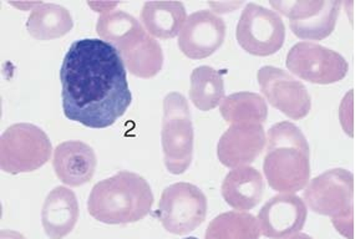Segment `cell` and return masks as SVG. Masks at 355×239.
<instances>
[{"instance_id": "obj_24", "label": "cell", "mask_w": 355, "mask_h": 239, "mask_svg": "<svg viewBox=\"0 0 355 239\" xmlns=\"http://www.w3.org/2000/svg\"><path fill=\"white\" fill-rule=\"evenodd\" d=\"M0 239H25L23 234L15 232V231H9V229H4L0 233Z\"/></svg>"}, {"instance_id": "obj_20", "label": "cell", "mask_w": 355, "mask_h": 239, "mask_svg": "<svg viewBox=\"0 0 355 239\" xmlns=\"http://www.w3.org/2000/svg\"><path fill=\"white\" fill-rule=\"evenodd\" d=\"M73 26V17L68 9L54 3H37L26 21L28 33L40 42L64 37Z\"/></svg>"}, {"instance_id": "obj_18", "label": "cell", "mask_w": 355, "mask_h": 239, "mask_svg": "<svg viewBox=\"0 0 355 239\" xmlns=\"http://www.w3.org/2000/svg\"><path fill=\"white\" fill-rule=\"evenodd\" d=\"M263 192V177L251 166L233 168L222 184V196L227 204L241 212L254 209L261 202Z\"/></svg>"}, {"instance_id": "obj_21", "label": "cell", "mask_w": 355, "mask_h": 239, "mask_svg": "<svg viewBox=\"0 0 355 239\" xmlns=\"http://www.w3.org/2000/svg\"><path fill=\"white\" fill-rule=\"evenodd\" d=\"M220 111L225 121L232 125H263L268 116V107L266 100L254 92H236L227 96L220 103Z\"/></svg>"}, {"instance_id": "obj_25", "label": "cell", "mask_w": 355, "mask_h": 239, "mask_svg": "<svg viewBox=\"0 0 355 239\" xmlns=\"http://www.w3.org/2000/svg\"><path fill=\"white\" fill-rule=\"evenodd\" d=\"M284 239H313L311 236H308L306 233H295L293 236H291V237H288V238Z\"/></svg>"}, {"instance_id": "obj_22", "label": "cell", "mask_w": 355, "mask_h": 239, "mask_svg": "<svg viewBox=\"0 0 355 239\" xmlns=\"http://www.w3.org/2000/svg\"><path fill=\"white\" fill-rule=\"evenodd\" d=\"M225 71L209 67L196 68L191 74L190 98L198 110L216 109L225 98Z\"/></svg>"}, {"instance_id": "obj_2", "label": "cell", "mask_w": 355, "mask_h": 239, "mask_svg": "<svg viewBox=\"0 0 355 239\" xmlns=\"http://www.w3.org/2000/svg\"><path fill=\"white\" fill-rule=\"evenodd\" d=\"M264 156V176L270 188L291 193L304 190L311 177L309 145L294 123L282 121L268 131Z\"/></svg>"}, {"instance_id": "obj_1", "label": "cell", "mask_w": 355, "mask_h": 239, "mask_svg": "<svg viewBox=\"0 0 355 239\" xmlns=\"http://www.w3.org/2000/svg\"><path fill=\"white\" fill-rule=\"evenodd\" d=\"M60 80L65 116L90 129L112 126L132 101L123 57L101 39L71 44Z\"/></svg>"}, {"instance_id": "obj_19", "label": "cell", "mask_w": 355, "mask_h": 239, "mask_svg": "<svg viewBox=\"0 0 355 239\" xmlns=\"http://www.w3.org/2000/svg\"><path fill=\"white\" fill-rule=\"evenodd\" d=\"M140 19L150 35L167 40L178 35L187 14L181 1H147Z\"/></svg>"}, {"instance_id": "obj_17", "label": "cell", "mask_w": 355, "mask_h": 239, "mask_svg": "<svg viewBox=\"0 0 355 239\" xmlns=\"http://www.w3.org/2000/svg\"><path fill=\"white\" fill-rule=\"evenodd\" d=\"M79 220V202L68 187H55L50 192L42 211L44 231L50 239H62L73 231Z\"/></svg>"}, {"instance_id": "obj_8", "label": "cell", "mask_w": 355, "mask_h": 239, "mask_svg": "<svg viewBox=\"0 0 355 239\" xmlns=\"http://www.w3.org/2000/svg\"><path fill=\"white\" fill-rule=\"evenodd\" d=\"M236 37L239 46L251 55H273L284 44L286 26L278 12L250 3L241 14Z\"/></svg>"}, {"instance_id": "obj_7", "label": "cell", "mask_w": 355, "mask_h": 239, "mask_svg": "<svg viewBox=\"0 0 355 239\" xmlns=\"http://www.w3.org/2000/svg\"><path fill=\"white\" fill-rule=\"evenodd\" d=\"M207 207V198L197 186L178 182L162 192L157 215L167 232L184 236L202 224Z\"/></svg>"}, {"instance_id": "obj_3", "label": "cell", "mask_w": 355, "mask_h": 239, "mask_svg": "<svg viewBox=\"0 0 355 239\" xmlns=\"http://www.w3.org/2000/svg\"><path fill=\"white\" fill-rule=\"evenodd\" d=\"M153 204V193L146 179L134 172L120 171L92 187L87 209L96 221L126 224L141 221Z\"/></svg>"}, {"instance_id": "obj_26", "label": "cell", "mask_w": 355, "mask_h": 239, "mask_svg": "<svg viewBox=\"0 0 355 239\" xmlns=\"http://www.w3.org/2000/svg\"><path fill=\"white\" fill-rule=\"evenodd\" d=\"M184 239H198V238H196V237H189V238H184Z\"/></svg>"}, {"instance_id": "obj_11", "label": "cell", "mask_w": 355, "mask_h": 239, "mask_svg": "<svg viewBox=\"0 0 355 239\" xmlns=\"http://www.w3.org/2000/svg\"><path fill=\"white\" fill-rule=\"evenodd\" d=\"M258 84L264 98L273 107L292 120H300L312 107L311 95L306 86L282 69L263 67L258 70Z\"/></svg>"}, {"instance_id": "obj_14", "label": "cell", "mask_w": 355, "mask_h": 239, "mask_svg": "<svg viewBox=\"0 0 355 239\" xmlns=\"http://www.w3.org/2000/svg\"><path fill=\"white\" fill-rule=\"evenodd\" d=\"M114 48L120 53L126 69L137 78H153L159 74L164 65L161 45L140 23L121 37Z\"/></svg>"}, {"instance_id": "obj_4", "label": "cell", "mask_w": 355, "mask_h": 239, "mask_svg": "<svg viewBox=\"0 0 355 239\" xmlns=\"http://www.w3.org/2000/svg\"><path fill=\"white\" fill-rule=\"evenodd\" d=\"M303 198L314 213L331 217L334 227L353 239L354 176L344 168H334L313 178L304 187Z\"/></svg>"}, {"instance_id": "obj_12", "label": "cell", "mask_w": 355, "mask_h": 239, "mask_svg": "<svg viewBox=\"0 0 355 239\" xmlns=\"http://www.w3.org/2000/svg\"><path fill=\"white\" fill-rule=\"evenodd\" d=\"M226 37V23L209 10L192 12L178 35V48L184 55L201 60L220 49Z\"/></svg>"}, {"instance_id": "obj_5", "label": "cell", "mask_w": 355, "mask_h": 239, "mask_svg": "<svg viewBox=\"0 0 355 239\" xmlns=\"http://www.w3.org/2000/svg\"><path fill=\"white\" fill-rule=\"evenodd\" d=\"M161 139L166 168L172 175H182L192 162L193 126L189 103L180 92L164 98Z\"/></svg>"}, {"instance_id": "obj_23", "label": "cell", "mask_w": 355, "mask_h": 239, "mask_svg": "<svg viewBox=\"0 0 355 239\" xmlns=\"http://www.w3.org/2000/svg\"><path fill=\"white\" fill-rule=\"evenodd\" d=\"M259 236L261 231L254 215L231 211L211 221L205 239H259Z\"/></svg>"}, {"instance_id": "obj_9", "label": "cell", "mask_w": 355, "mask_h": 239, "mask_svg": "<svg viewBox=\"0 0 355 239\" xmlns=\"http://www.w3.org/2000/svg\"><path fill=\"white\" fill-rule=\"evenodd\" d=\"M275 10L289 18V28L304 40H323L336 29L342 3L338 0L270 1Z\"/></svg>"}, {"instance_id": "obj_15", "label": "cell", "mask_w": 355, "mask_h": 239, "mask_svg": "<svg viewBox=\"0 0 355 239\" xmlns=\"http://www.w3.org/2000/svg\"><path fill=\"white\" fill-rule=\"evenodd\" d=\"M267 142L263 125L237 123L231 125L217 145L220 163L230 168L248 166L263 151Z\"/></svg>"}, {"instance_id": "obj_6", "label": "cell", "mask_w": 355, "mask_h": 239, "mask_svg": "<svg viewBox=\"0 0 355 239\" xmlns=\"http://www.w3.org/2000/svg\"><path fill=\"white\" fill-rule=\"evenodd\" d=\"M51 142L33 123H15L0 139V167L10 175L37 171L51 156Z\"/></svg>"}, {"instance_id": "obj_13", "label": "cell", "mask_w": 355, "mask_h": 239, "mask_svg": "<svg viewBox=\"0 0 355 239\" xmlns=\"http://www.w3.org/2000/svg\"><path fill=\"white\" fill-rule=\"evenodd\" d=\"M308 215L306 203L295 195L282 193L272 197L258 213L261 234L270 239H284L300 233Z\"/></svg>"}, {"instance_id": "obj_10", "label": "cell", "mask_w": 355, "mask_h": 239, "mask_svg": "<svg viewBox=\"0 0 355 239\" xmlns=\"http://www.w3.org/2000/svg\"><path fill=\"white\" fill-rule=\"evenodd\" d=\"M286 65L300 79L319 85L338 82L349 70L348 62L337 51L311 42L295 44L288 53Z\"/></svg>"}, {"instance_id": "obj_16", "label": "cell", "mask_w": 355, "mask_h": 239, "mask_svg": "<svg viewBox=\"0 0 355 239\" xmlns=\"http://www.w3.org/2000/svg\"><path fill=\"white\" fill-rule=\"evenodd\" d=\"M96 165L95 151L85 142H62L54 151L53 166L56 176L70 187H79L90 182Z\"/></svg>"}]
</instances>
